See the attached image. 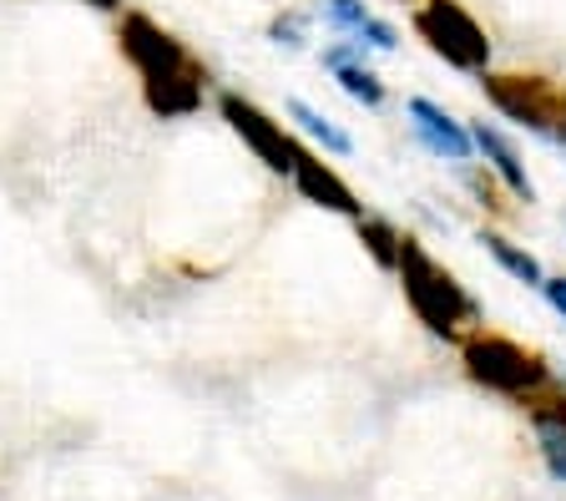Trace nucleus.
I'll return each instance as SVG.
<instances>
[{
	"label": "nucleus",
	"instance_id": "8",
	"mask_svg": "<svg viewBox=\"0 0 566 501\" xmlns=\"http://www.w3.org/2000/svg\"><path fill=\"white\" fill-rule=\"evenodd\" d=\"M318 66L334 76V86L349 96L354 107L379 112L389 102V82L375 72V51L359 46V41H344V36L324 41V51H318Z\"/></svg>",
	"mask_w": 566,
	"mask_h": 501
},
{
	"label": "nucleus",
	"instance_id": "13",
	"mask_svg": "<svg viewBox=\"0 0 566 501\" xmlns=\"http://www.w3.org/2000/svg\"><path fill=\"white\" fill-rule=\"evenodd\" d=\"M475 243H481L485 249V259L495 263V269H501V274L506 279H516V284H526V289H536V294H542V284H546V274H552V269H546L542 259H536V253L526 249V243H516L506 233V228H495V223H485L481 233H475Z\"/></svg>",
	"mask_w": 566,
	"mask_h": 501
},
{
	"label": "nucleus",
	"instance_id": "19",
	"mask_svg": "<svg viewBox=\"0 0 566 501\" xmlns=\"http://www.w3.org/2000/svg\"><path fill=\"white\" fill-rule=\"evenodd\" d=\"M542 299H546V310H552L556 320H566V269H562V274H546Z\"/></svg>",
	"mask_w": 566,
	"mask_h": 501
},
{
	"label": "nucleus",
	"instance_id": "15",
	"mask_svg": "<svg viewBox=\"0 0 566 501\" xmlns=\"http://www.w3.org/2000/svg\"><path fill=\"white\" fill-rule=\"evenodd\" d=\"M314 31H318L314 6H283V11H273L269 25H263L269 46H279V51H308L314 46Z\"/></svg>",
	"mask_w": 566,
	"mask_h": 501
},
{
	"label": "nucleus",
	"instance_id": "14",
	"mask_svg": "<svg viewBox=\"0 0 566 501\" xmlns=\"http://www.w3.org/2000/svg\"><path fill=\"white\" fill-rule=\"evenodd\" d=\"M354 239L365 243V253L375 259V269H385V274H395L400 269V249H405V233L395 218L385 213H359L354 218Z\"/></svg>",
	"mask_w": 566,
	"mask_h": 501
},
{
	"label": "nucleus",
	"instance_id": "10",
	"mask_svg": "<svg viewBox=\"0 0 566 501\" xmlns=\"http://www.w3.org/2000/svg\"><path fill=\"white\" fill-rule=\"evenodd\" d=\"M471 137H475V163L506 188L511 203H521V208L536 203V178H531V167H526V157H521L516 137H511L506 127L485 122V117L471 122Z\"/></svg>",
	"mask_w": 566,
	"mask_h": 501
},
{
	"label": "nucleus",
	"instance_id": "7",
	"mask_svg": "<svg viewBox=\"0 0 566 501\" xmlns=\"http://www.w3.org/2000/svg\"><path fill=\"white\" fill-rule=\"evenodd\" d=\"M405 127H410V137L430 157H436V163L455 167V173L475 163L471 122H460L455 112L446 107V102H436V96H420V92L405 96Z\"/></svg>",
	"mask_w": 566,
	"mask_h": 501
},
{
	"label": "nucleus",
	"instance_id": "11",
	"mask_svg": "<svg viewBox=\"0 0 566 501\" xmlns=\"http://www.w3.org/2000/svg\"><path fill=\"white\" fill-rule=\"evenodd\" d=\"M314 15L329 36H344V41H359L369 46L375 56H395L400 51V25L379 15L369 0H314Z\"/></svg>",
	"mask_w": 566,
	"mask_h": 501
},
{
	"label": "nucleus",
	"instance_id": "1",
	"mask_svg": "<svg viewBox=\"0 0 566 501\" xmlns=\"http://www.w3.org/2000/svg\"><path fill=\"white\" fill-rule=\"evenodd\" d=\"M117 51L137 72L142 107L163 122H188L208 102V66L188 51V41H177L163 21L147 11H122L117 15Z\"/></svg>",
	"mask_w": 566,
	"mask_h": 501
},
{
	"label": "nucleus",
	"instance_id": "3",
	"mask_svg": "<svg viewBox=\"0 0 566 501\" xmlns=\"http://www.w3.org/2000/svg\"><path fill=\"white\" fill-rule=\"evenodd\" d=\"M455 349H460V375H465L475 390L501 395L511 406H526L531 395H542L546 385L562 380L556 365L536 345H526L516 334L485 330V324H475Z\"/></svg>",
	"mask_w": 566,
	"mask_h": 501
},
{
	"label": "nucleus",
	"instance_id": "2",
	"mask_svg": "<svg viewBox=\"0 0 566 501\" xmlns=\"http://www.w3.org/2000/svg\"><path fill=\"white\" fill-rule=\"evenodd\" d=\"M395 279H400V294H405V304H410L415 324H420L424 334L446 340V345H460L475 324H485L481 299L460 284V279L450 274L446 263L424 249L420 239H410V233H405V249H400V269H395Z\"/></svg>",
	"mask_w": 566,
	"mask_h": 501
},
{
	"label": "nucleus",
	"instance_id": "18",
	"mask_svg": "<svg viewBox=\"0 0 566 501\" xmlns=\"http://www.w3.org/2000/svg\"><path fill=\"white\" fill-rule=\"evenodd\" d=\"M536 456H542L546 477L566 481V430H536Z\"/></svg>",
	"mask_w": 566,
	"mask_h": 501
},
{
	"label": "nucleus",
	"instance_id": "5",
	"mask_svg": "<svg viewBox=\"0 0 566 501\" xmlns=\"http://www.w3.org/2000/svg\"><path fill=\"white\" fill-rule=\"evenodd\" d=\"M410 31L436 61L460 76H485L495 66V41L465 0H415Z\"/></svg>",
	"mask_w": 566,
	"mask_h": 501
},
{
	"label": "nucleus",
	"instance_id": "16",
	"mask_svg": "<svg viewBox=\"0 0 566 501\" xmlns=\"http://www.w3.org/2000/svg\"><path fill=\"white\" fill-rule=\"evenodd\" d=\"M521 410H526L531 430H566V380L546 385L542 395H531Z\"/></svg>",
	"mask_w": 566,
	"mask_h": 501
},
{
	"label": "nucleus",
	"instance_id": "17",
	"mask_svg": "<svg viewBox=\"0 0 566 501\" xmlns=\"http://www.w3.org/2000/svg\"><path fill=\"white\" fill-rule=\"evenodd\" d=\"M460 182H465V192H471V198H475V208H485V213H491V218H501V213H506V203H511V198H506V188H501V182H495L481 163L460 167Z\"/></svg>",
	"mask_w": 566,
	"mask_h": 501
},
{
	"label": "nucleus",
	"instance_id": "12",
	"mask_svg": "<svg viewBox=\"0 0 566 501\" xmlns=\"http://www.w3.org/2000/svg\"><path fill=\"white\" fill-rule=\"evenodd\" d=\"M283 117H289V127L304 137L314 153L324 157H354V137L344 122H334L324 107H314V102H304V96H289L283 102Z\"/></svg>",
	"mask_w": 566,
	"mask_h": 501
},
{
	"label": "nucleus",
	"instance_id": "6",
	"mask_svg": "<svg viewBox=\"0 0 566 501\" xmlns=\"http://www.w3.org/2000/svg\"><path fill=\"white\" fill-rule=\"evenodd\" d=\"M218 117L228 122V132L253 153V163L269 167L273 178H289V173H294L298 153H304V137H298L289 122L263 112L259 102L243 92H218Z\"/></svg>",
	"mask_w": 566,
	"mask_h": 501
},
{
	"label": "nucleus",
	"instance_id": "9",
	"mask_svg": "<svg viewBox=\"0 0 566 501\" xmlns=\"http://www.w3.org/2000/svg\"><path fill=\"white\" fill-rule=\"evenodd\" d=\"M289 182H294V192L304 198L308 208H318V213H334V218H359L365 213V203H359V192L349 188V178H344L339 167H334V157L314 153V147L304 143V153H298L294 173H289Z\"/></svg>",
	"mask_w": 566,
	"mask_h": 501
},
{
	"label": "nucleus",
	"instance_id": "20",
	"mask_svg": "<svg viewBox=\"0 0 566 501\" xmlns=\"http://www.w3.org/2000/svg\"><path fill=\"white\" fill-rule=\"evenodd\" d=\"M82 6H92V11H106V15H122V11H127V0H82Z\"/></svg>",
	"mask_w": 566,
	"mask_h": 501
},
{
	"label": "nucleus",
	"instance_id": "4",
	"mask_svg": "<svg viewBox=\"0 0 566 501\" xmlns=\"http://www.w3.org/2000/svg\"><path fill=\"white\" fill-rule=\"evenodd\" d=\"M475 82H481L485 107L501 122L546 143L552 153H566V82L546 72H495V66Z\"/></svg>",
	"mask_w": 566,
	"mask_h": 501
}]
</instances>
